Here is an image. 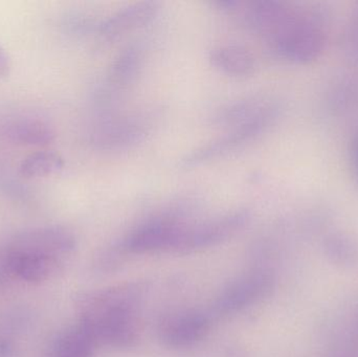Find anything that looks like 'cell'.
<instances>
[{
    "label": "cell",
    "instance_id": "cell-7",
    "mask_svg": "<svg viewBox=\"0 0 358 357\" xmlns=\"http://www.w3.org/2000/svg\"><path fill=\"white\" fill-rule=\"evenodd\" d=\"M250 213L237 210L212 219L189 224L181 236L176 254H191L215 247L239 232L248 224Z\"/></svg>",
    "mask_w": 358,
    "mask_h": 357
},
{
    "label": "cell",
    "instance_id": "cell-13",
    "mask_svg": "<svg viewBox=\"0 0 358 357\" xmlns=\"http://www.w3.org/2000/svg\"><path fill=\"white\" fill-rule=\"evenodd\" d=\"M96 347L87 331L78 324L59 335L52 345L50 357H94Z\"/></svg>",
    "mask_w": 358,
    "mask_h": 357
},
{
    "label": "cell",
    "instance_id": "cell-21",
    "mask_svg": "<svg viewBox=\"0 0 358 357\" xmlns=\"http://www.w3.org/2000/svg\"><path fill=\"white\" fill-rule=\"evenodd\" d=\"M10 68V59L6 52L0 48V80L6 77Z\"/></svg>",
    "mask_w": 358,
    "mask_h": 357
},
{
    "label": "cell",
    "instance_id": "cell-18",
    "mask_svg": "<svg viewBox=\"0 0 358 357\" xmlns=\"http://www.w3.org/2000/svg\"><path fill=\"white\" fill-rule=\"evenodd\" d=\"M358 102V80L347 78L341 80L330 92L328 105L332 110H344Z\"/></svg>",
    "mask_w": 358,
    "mask_h": 357
},
{
    "label": "cell",
    "instance_id": "cell-3",
    "mask_svg": "<svg viewBox=\"0 0 358 357\" xmlns=\"http://www.w3.org/2000/svg\"><path fill=\"white\" fill-rule=\"evenodd\" d=\"M331 14L323 4H294L273 35L271 50L286 62L307 65L319 60L330 39Z\"/></svg>",
    "mask_w": 358,
    "mask_h": 357
},
{
    "label": "cell",
    "instance_id": "cell-4",
    "mask_svg": "<svg viewBox=\"0 0 358 357\" xmlns=\"http://www.w3.org/2000/svg\"><path fill=\"white\" fill-rule=\"evenodd\" d=\"M189 222L176 212L159 214L136 226L123 239L115 253H176L179 240Z\"/></svg>",
    "mask_w": 358,
    "mask_h": 357
},
{
    "label": "cell",
    "instance_id": "cell-14",
    "mask_svg": "<svg viewBox=\"0 0 358 357\" xmlns=\"http://www.w3.org/2000/svg\"><path fill=\"white\" fill-rule=\"evenodd\" d=\"M6 134L13 142L25 146H46L54 140V132L48 124L31 117L13 121Z\"/></svg>",
    "mask_w": 358,
    "mask_h": 357
},
{
    "label": "cell",
    "instance_id": "cell-20",
    "mask_svg": "<svg viewBox=\"0 0 358 357\" xmlns=\"http://www.w3.org/2000/svg\"><path fill=\"white\" fill-rule=\"evenodd\" d=\"M349 161H350V168L352 170L353 175L358 184V130L357 133L352 136V140L350 142Z\"/></svg>",
    "mask_w": 358,
    "mask_h": 357
},
{
    "label": "cell",
    "instance_id": "cell-15",
    "mask_svg": "<svg viewBox=\"0 0 358 357\" xmlns=\"http://www.w3.org/2000/svg\"><path fill=\"white\" fill-rule=\"evenodd\" d=\"M142 50L138 46L124 50L113 61L107 77L108 92H115L131 83L142 66Z\"/></svg>",
    "mask_w": 358,
    "mask_h": 357
},
{
    "label": "cell",
    "instance_id": "cell-17",
    "mask_svg": "<svg viewBox=\"0 0 358 357\" xmlns=\"http://www.w3.org/2000/svg\"><path fill=\"white\" fill-rule=\"evenodd\" d=\"M326 357H358V328L343 325L332 337Z\"/></svg>",
    "mask_w": 358,
    "mask_h": 357
},
{
    "label": "cell",
    "instance_id": "cell-1",
    "mask_svg": "<svg viewBox=\"0 0 358 357\" xmlns=\"http://www.w3.org/2000/svg\"><path fill=\"white\" fill-rule=\"evenodd\" d=\"M144 287L124 283L79 299L80 323L96 346L128 349L140 339Z\"/></svg>",
    "mask_w": 358,
    "mask_h": 357
},
{
    "label": "cell",
    "instance_id": "cell-8",
    "mask_svg": "<svg viewBox=\"0 0 358 357\" xmlns=\"http://www.w3.org/2000/svg\"><path fill=\"white\" fill-rule=\"evenodd\" d=\"M212 314L208 310L185 309L165 314L157 324V337L166 347H191L210 331Z\"/></svg>",
    "mask_w": 358,
    "mask_h": 357
},
{
    "label": "cell",
    "instance_id": "cell-16",
    "mask_svg": "<svg viewBox=\"0 0 358 357\" xmlns=\"http://www.w3.org/2000/svg\"><path fill=\"white\" fill-rule=\"evenodd\" d=\"M60 155L50 151L33 153L21 163L20 173L25 178H41L55 175L63 169Z\"/></svg>",
    "mask_w": 358,
    "mask_h": 357
},
{
    "label": "cell",
    "instance_id": "cell-9",
    "mask_svg": "<svg viewBox=\"0 0 358 357\" xmlns=\"http://www.w3.org/2000/svg\"><path fill=\"white\" fill-rule=\"evenodd\" d=\"M157 2L141 1L121 8L103 21L100 33L107 39H115L128 31L144 27L157 14Z\"/></svg>",
    "mask_w": 358,
    "mask_h": 357
},
{
    "label": "cell",
    "instance_id": "cell-11",
    "mask_svg": "<svg viewBox=\"0 0 358 357\" xmlns=\"http://www.w3.org/2000/svg\"><path fill=\"white\" fill-rule=\"evenodd\" d=\"M213 66L233 77H246L256 68V58L248 48L237 44H221L210 52Z\"/></svg>",
    "mask_w": 358,
    "mask_h": 357
},
{
    "label": "cell",
    "instance_id": "cell-5",
    "mask_svg": "<svg viewBox=\"0 0 358 357\" xmlns=\"http://www.w3.org/2000/svg\"><path fill=\"white\" fill-rule=\"evenodd\" d=\"M279 103L273 102L265 110L245 123L236 126L229 133L192 151L180 161L182 168H193L206 161L224 156L267 131L280 117Z\"/></svg>",
    "mask_w": 358,
    "mask_h": 357
},
{
    "label": "cell",
    "instance_id": "cell-6",
    "mask_svg": "<svg viewBox=\"0 0 358 357\" xmlns=\"http://www.w3.org/2000/svg\"><path fill=\"white\" fill-rule=\"evenodd\" d=\"M275 287L273 270L257 268L229 282L218 293L208 312L214 320L238 314L268 298Z\"/></svg>",
    "mask_w": 358,
    "mask_h": 357
},
{
    "label": "cell",
    "instance_id": "cell-2",
    "mask_svg": "<svg viewBox=\"0 0 358 357\" xmlns=\"http://www.w3.org/2000/svg\"><path fill=\"white\" fill-rule=\"evenodd\" d=\"M75 245V237L65 228L31 231L17 237L2 252L0 270L27 282H42L58 272Z\"/></svg>",
    "mask_w": 358,
    "mask_h": 357
},
{
    "label": "cell",
    "instance_id": "cell-10",
    "mask_svg": "<svg viewBox=\"0 0 358 357\" xmlns=\"http://www.w3.org/2000/svg\"><path fill=\"white\" fill-rule=\"evenodd\" d=\"M148 129V124L143 117H124L109 119L101 128L98 134V144L108 150L126 148L142 140Z\"/></svg>",
    "mask_w": 358,
    "mask_h": 357
},
{
    "label": "cell",
    "instance_id": "cell-19",
    "mask_svg": "<svg viewBox=\"0 0 358 357\" xmlns=\"http://www.w3.org/2000/svg\"><path fill=\"white\" fill-rule=\"evenodd\" d=\"M342 50L351 64L358 66V6L349 17L342 34Z\"/></svg>",
    "mask_w": 358,
    "mask_h": 357
},
{
    "label": "cell",
    "instance_id": "cell-12",
    "mask_svg": "<svg viewBox=\"0 0 358 357\" xmlns=\"http://www.w3.org/2000/svg\"><path fill=\"white\" fill-rule=\"evenodd\" d=\"M321 247L327 261L336 268L349 270L358 265V243L348 234L328 231L321 238Z\"/></svg>",
    "mask_w": 358,
    "mask_h": 357
}]
</instances>
